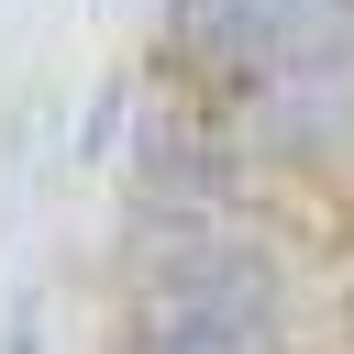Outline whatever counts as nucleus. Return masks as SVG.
<instances>
[{
  "mask_svg": "<svg viewBox=\"0 0 354 354\" xmlns=\"http://www.w3.org/2000/svg\"><path fill=\"white\" fill-rule=\"evenodd\" d=\"M122 299H177V310H232L299 332V266L266 221H144L122 210Z\"/></svg>",
  "mask_w": 354,
  "mask_h": 354,
  "instance_id": "f257e3e1",
  "label": "nucleus"
},
{
  "mask_svg": "<svg viewBox=\"0 0 354 354\" xmlns=\"http://www.w3.org/2000/svg\"><path fill=\"white\" fill-rule=\"evenodd\" d=\"M254 188H266V166L243 155L232 111H210V100H155V111L133 122L122 210H144V221H254Z\"/></svg>",
  "mask_w": 354,
  "mask_h": 354,
  "instance_id": "f03ea898",
  "label": "nucleus"
},
{
  "mask_svg": "<svg viewBox=\"0 0 354 354\" xmlns=\"http://www.w3.org/2000/svg\"><path fill=\"white\" fill-rule=\"evenodd\" d=\"M243 155L266 177H343L354 166V66H299L232 111Z\"/></svg>",
  "mask_w": 354,
  "mask_h": 354,
  "instance_id": "7ed1b4c3",
  "label": "nucleus"
}]
</instances>
